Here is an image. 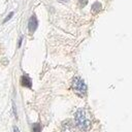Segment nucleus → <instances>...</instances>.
<instances>
[{"mask_svg":"<svg viewBox=\"0 0 132 132\" xmlns=\"http://www.w3.org/2000/svg\"><path fill=\"white\" fill-rule=\"evenodd\" d=\"M75 124L81 131H87L91 127V121L84 108H79L75 112Z\"/></svg>","mask_w":132,"mask_h":132,"instance_id":"1","label":"nucleus"},{"mask_svg":"<svg viewBox=\"0 0 132 132\" xmlns=\"http://www.w3.org/2000/svg\"><path fill=\"white\" fill-rule=\"evenodd\" d=\"M87 3H88V0H78V5L80 7H84L85 5H87Z\"/></svg>","mask_w":132,"mask_h":132,"instance_id":"8","label":"nucleus"},{"mask_svg":"<svg viewBox=\"0 0 132 132\" xmlns=\"http://www.w3.org/2000/svg\"><path fill=\"white\" fill-rule=\"evenodd\" d=\"M72 89L73 91L79 95V96H84L87 92V86L86 84L84 82V80L79 77H74L73 78V81H72Z\"/></svg>","mask_w":132,"mask_h":132,"instance_id":"2","label":"nucleus"},{"mask_svg":"<svg viewBox=\"0 0 132 132\" xmlns=\"http://www.w3.org/2000/svg\"><path fill=\"white\" fill-rule=\"evenodd\" d=\"M21 84H22V86L27 87V88H31V86H32V81H31V79H30V77L28 75H23L22 76Z\"/></svg>","mask_w":132,"mask_h":132,"instance_id":"5","label":"nucleus"},{"mask_svg":"<svg viewBox=\"0 0 132 132\" xmlns=\"http://www.w3.org/2000/svg\"><path fill=\"white\" fill-rule=\"evenodd\" d=\"M41 131V126L39 124H34L32 126V132H40Z\"/></svg>","mask_w":132,"mask_h":132,"instance_id":"7","label":"nucleus"},{"mask_svg":"<svg viewBox=\"0 0 132 132\" xmlns=\"http://www.w3.org/2000/svg\"><path fill=\"white\" fill-rule=\"evenodd\" d=\"M13 132H20V130L18 129V127H15V126L13 127Z\"/></svg>","mask_w":132,"mask_h":132,"instance_id":"10","label":"nucleus"},{"mask_svg":"<svg viewBox=\"0 0 132 132\" xmlns=\"http://www.w3.org/2000/svg\"><path fill=\"white\" fill-rule=\"evenodd\" d=\"M12 15H13V12H10V13H9V14H8V15L5 18V20H4V23H5V22H7V21H8V20H9V19L12 16Z\"/></svg>","mask_w":132,"mask_h":132,"instance_id":"9","label":"nucleus"},{"mask_svg":"<svg viewBox=\"0 0 132 132\" xmlns=\"http://www.w3.org/2000/svg\"><path fill=\"white\" fill-rule=\"evenodd\" d=\"M62 131L63 132H75L74 124L71 120H66L62 123Z\"/></svg>","mask_w":132,"mask_h":132,"instance_id":"3","label":"nucleus"},{"mask_svg":"<svg viewBox=\"0 0 132 132\" xmlns=\"http://www.w3.org/2000/svg\"><path fill=\"white\" fill-rule=\"evenodd\" d=\"M58 1H60V2H67L68 0H58Z\"/></svg>","mask_w":132,"mask_h":132,"instance_id":"11","label":"nucleus"},{"mask_svg":"<svg viewBox=\"0 0 132 132\" xmlns=\"http://www.w3.org/2000/svg\"><path fill=\"white\" fill-rule=\"evenodd\" d=\"M100 10H101V4H100L99 2L94 3L93 6H92V12H93V13H97V12H99Z\"/></svg>","mask_w":132,"mask_h":132,"instance_id":"6","label":"nucleus"},{"mask_svg":"<svg viewBox=\"0 0 132 132\" xmlns=\"http://www.w3.org/2000/svg\"><path fill=\"white\" fill-rule=\"evenodd\" d=\"M37 25H38V22H37V19L35 15H32L29 20V24H28V28H29V32L30 33H33L36 28H37Z\"/></svg>","mask_w":132,"mask_h":132,"instance_id":"4","label":"nucleus"}]
</instances>
